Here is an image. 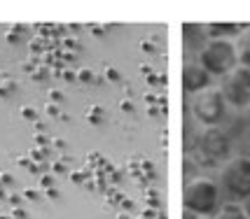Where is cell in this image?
I'll return each instance as SVG.
<instances>
[{
    "label": "cell",
    "mask_w": 250,
    "mask_h": 219,
    "mask_svg": "<svg viewBox=\"0 0 250 219\" xmlns=\"http://www.w3.org/2000/svg\"><path fill=\"white\" fill-rule=\"evenodd\" d=\"M222 205L225 203H222V191H220L218 180L194 177L192 182L185 184V191H183V208H185V212L213 219Z\"/></svg>",
    "instance_id": "obj_1"
},
{
    "label": "cell",
    "mask_w": 250,
    "mask_h": 219,
    "mask_svg": "<svg viewBox=\"0 0 250 219\" xmlns=\"http://www.w3.org/2000/svg\"><path fill=\"white\" fill-rule=\"evenodd\" d=\"M220 191L229 198V203H246L250 198V156L239 154L220 165L218 175Z\"/></svg>",
    "instance_id": "obj_2"
},
{
    "label": "cell",
    "mask_w": 250,
    "mask_h": 219,
    "mask_svg": "<svg viewBox=\"0 0 250 219\" xmlns=\"http://www.w3.org/2000/svg\"><path fill=\"white\" fill-rule=\"evenodd\" d=\"M199 66L206 70L213 79H222L229 75L234 68L239 66V52L234 40H208L201 44L199 54H196Z\"/></svg>",
    "instance_id": "obj_3"
},
{
    "label": "cell",
    "mask_w": 250,
    "mask_h": 219,
    "mask_svg": "<svg viewBox=\"0 0 250 219\" xmlns=\"http://www.w3.org/2000/svg\"><path fill=\"white\" fill-rule=\"evenodd\" d=\"M194 147L206 164H225L231 159V138L220 126H204L196 135Z\"/></svg>",
    "instance_id": "obj_4"
},
{
    "label": "cell",
    "mask_w": 250,
    "mask_h": 219,
    "mask_svg": "<svg viewBox=\"0 0 250 219\" xmlns=\"http://www.w3.org/2000/svg\"><path fill=\"white\" fill-rule=\"evenodd\" d=\"M227 100L220 93L218 84L192 96V114L201 126H220V121L227 117Z\"/></svg>",
    "instance_id": "obj_5"
},
{
    "label": "cell",
    "mask_w": 250,
    "mask_h": 219,
    "mask_svg": "<svg viewBox=\"0 0 250 219\" xmlns=\"http://www.w3.org/2000/svg\"><path fill=\"white\" fill-rule=\"evenodd\" d=\"M218 89L231 110H248L250 108V68L236 66L229 75H225L220 79Z\"/></svg>",
    "instance_id": "obj_6"
},
{
    "label": "cell",
    "mask_w": 250,
    "mask_h": 219,
    "mask_svg": "<svg viewBox=\"0 0 250 219\" xmlns=\"http://www.w3.org/2000/svg\"><path fill=\"white\" fill-rule=\"evenodd\" d=\"M210 87H215L213 77L199 66V61H187L183 66V89H185V93L196 96V93H201V91H206Z\"/></svg>",
    "instance_id": "obj_7"
},
{
    "label": "cell",
    "mask_w": 250,
    "mask_h": 219,
    "mask_svg": "<svg viewBox=\"0 0 250 219\" xmlns=\"http://www.w3.org/2000/svg\"><path fill=\"white\" fill-rule=\"evenodd\" d=\"M236 52H239V66L250 68V26H243V31L236 35Z\"/></svg>",
    "instance_id": "obj_8"
},
{
    "label": "cell",
    "mask_w": 250,
    "mask_h": 219,
    "mask_svg": "<svg viewBox=\"0 0 250 219\" xmlns=\"http://www.w3.org/2000/svg\"><path fill=\"white\" fill-rule=\"evenodd\" d=\"M213 219H248V215H246V210H243L241 203H229L227 201Z\"/></svg>",
    "instance_id": "obj_9"
},
{
    "label": "cell",
    "mask_w": 250,
    "mask_h": 219,
    "mask_svg": "<svg viewBox=\"0 0 250 219\" xmlns=\"http://www.w3.org/2000/svg\"><path fill=\"white\" fill-rule=\"evenodd\" d=\"M183 219H206V217H199V215H192V212H183Z\"/></svg>",
    "instance_id": "obj_10"
},
{
    "label": "cell",
    "mask_w": 250,
    "mask_h": 219,
    "mask_svg": "<svg viewBox=\"0 0 250 219\" xmlns=\"http://www.w3.org/2000/svg\"><path fill=\"white\" fill-rule=\"evenodd\" d=\"M241 205H243V210H246V215H248V219H250V198L246 203H241Z\"/></svg>",
    "instance_id": "obj_11"
},
{
    "label": "cell",
    "mask_w": 250,
    "mask_h": 219,
    "mask_svg": "<svg viewBox=\"0 0 250 219\" xmlns=\"http://www.w3.org/2000/svg\"><path fill=\"white\" fill-rule=\"evenodd\" d=\"M246 154H248V156H250V143H248V152H246Z\"/></svg>",
    "instance_id": "obj_12"
},
{
    "label": "cell",
    "mask_w": 250,
    "mask_h": 219,
    "mask_svg": "<svg viewBox=\"0 0 250 219\" xmlns=\"http://www.w3.org/2000/svg\"><path fill=\"white\" fill-rule=\"evenodd\" d=\"M248 114H250V108H248Z\"/></svg>",
    "instance_id": "obj_13"
}]
</instances>
